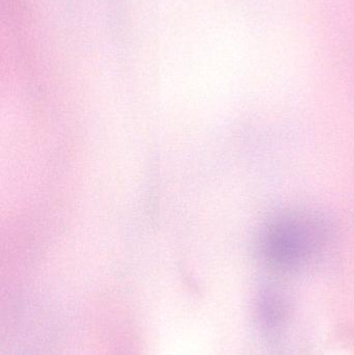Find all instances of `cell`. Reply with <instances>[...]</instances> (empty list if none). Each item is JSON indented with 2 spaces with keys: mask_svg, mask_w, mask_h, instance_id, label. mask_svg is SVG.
Returning <instances> with one entry per match:
<instances>
[{
  "mask_svg": "<svg viewBox=\"0 0 354 355\" xmlns=\"http://www.w3.org/2000/svg\"><path fill=\"white\" fill-rule=\"evenodd\" d=\"M328 239L326 223L303 211H288L270 218L259 236V252L272 268L297 271L311 263Z\"/></svg>",
  "mask_w": 354,
  "mask_h": 355,
  "instance_id": "6da1fadb",
  "label": "cell"
},
{
  "mask_svg": "<svg viewBox=\"0 0 354 355\" xmlns=\"http://www.w3.org/2000/svg\"><path fill=\"white\" fill-rule=\"evenodd\" d=\"M258 322L269 337H278L286 327L288 308L284 298L274 291H264L258 298Z\"/></svg>",
  "mask_w": 354,
  "mask_h": 355,
  "instance_id": "7a4b0ae2",
  "label": "cell"
}]
</instances>
